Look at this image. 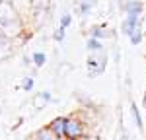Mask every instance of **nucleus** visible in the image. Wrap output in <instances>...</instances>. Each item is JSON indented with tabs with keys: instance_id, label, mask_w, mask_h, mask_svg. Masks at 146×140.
Wrapping results in <instances>:
<instances>
[{
	"instance_id": "nucleus-4",
	"label": "nucleus",
	"mask_w": 146,
	"mask_h": 140,
	"mask_svg": "<svg viewBox=\"0 0 146 140\" xmlns=\"http://www.w3.org/2000/svg\"><path fill=\"white\" fill-rule=\"evenodd\" d=\"M12 4H14V8H16V12L20 14V18H22L23 22L27 23V16H29V18L33 16V8H31V0H12Z\"/></svg>"
},
{
	"instance_id": "nucleus-12",
	"label": "nucleus",
	"mask_w": 146,
	"mask_h": 140,
	"mask_svg": "<svg viewBox=\"0 0 146 140\" xmlns=\"http://www.w3.org/2000/svg\"><path fill=\"white\" fill-rule=\"evenodd\" d=\"M31 60H33V64L37 66V68H41L43 64H45V60H47V57L41 53V51H37V53H33L31 55Z\"/></svg>"
},
{
	"instance_id": "nucleus-16",
	"label": "nucleus",
	"mask_w": 146,
	"mask_h": 140,
	"mask_svg": "<svg viewBox=\"0 0 146 140\" xmlns=\"http://www.w3.org/2000/svg\"><path fill=\"white\" fill-rule=\"evenodd\" d=\"M10 41H12V39H8L6 35H0V55L8 51V47H10Z\"/></svg>"
},
{
	"instance_id": "nucleus-6",
	"label": "nucleus",
	"mask_w": 146,
	"mask_h": 140,
	"mask_svg": "<svg viewBox=\"0 0 146 140\" xmlns=\"http://www.w3.org/2000/svg\"><path fill=\"white\" fill-rule=\"evenodd\" d=\"M64 125H66V117H55L47 127L51 128L58 138H64Z\"/></svg>"
},
{
	"instance_id": "nucleus-18",
	"label": "nucleus",
	"mask_w": 146,
	"mask_h": 140,
	"mask_svg": "<svg viewBox=\"0 0 146 140\" xmlns=\"http://www.w3.org/2000/svg\"><path fill=\"white\" fill-rule=\"evenodd\" d=\"M70 23H72V16H70L68 12H66V14H62V18H60V27H62V29H66Z\"/></svg>"
},
{
	"instance_id": "nucleus-9",
	"label": "nucleus",
	"mask_w": 146,
	"mask_h": 140,
	"mask_svg": "<svg viewBox=\"0 0 146 140\" xmlns=\"http://www.w3.org/2000/svg\"><path fill=\"white\" fill-rule=\"evenodd\" d=\"M138 25H140V20H135V18H127V20L123 22V27H121V29H123V33H125V35H131V33H133V31L136 29V27H138Z\"/></svg>"
},
{
	"instance_id": "nucleus-22",
	"label": "nucleus",
	"mask_w": 146,
	"mask_h": 140,
	"mask_svg": "<svg viewBox=\"0 0 146 140\" xmlns=\"http://www.w3.org/2000/svg\"><path fill=\"white\" fill-rule=\"evenodd\" d=\"M142 101H144V107H146V93H144V99H142Z\"/></svg>"
},
{
	"instance_id": "nucleus-21",
	"label": "nucleus",
	"mask_w": 146,
	"mask_h": 140,
	"mask_svg": "<svg viewBox=\"0 0 146 140\" xmlns=\"http://www.w3.org/2000/svg\"><path fill=\"white\" fill-rule=\"evenodd\" d=\"M27 140H37V138H35V136H33V134H31V136H29V138H27Z\"/></svg>"
},
{
	"instance_id": "nucleus-7",
	"label": "nucleus",
	"mask_w": 146,
	"mask_h": 140,
	"mask_svg": "<svg viewBox=\"0 0 146 140\" xmlns=\"http://www.w3.org/2000/svg\"><path fill=\"white\" fill-rule=\"evenodd\" d=\"M33 136L37 140H58V136H56L47 125H45V127H41V128H37V130L33 132Z\"/></svg>"
},
{
	"instance_id": "nucleus-15",
	"label": "nucleus",
	"mask_w": 146,
	"mask_h": 140,
	"mask_svg": "<svg viewBox=\"0 0 146 140\" xmlns=\"http://www.w3.org/2000/svg\"><path fill=\"white\" fill-rule=\"evenodd\" d=\"M92 8H94V2H92V0H86V2H82V4H80V14H82V16H86V14H90Z\"/></svg>"
},
{
	"instance_id": "nucleus-17",
	"label": "nucleus",
	"mask_w": 146,
	"mask_h": 140,
	"mask_svg": "<svg viewBox=\"0 0 146 140\" xmlns=\"http://www.w3.org/2000/svg\"><path fill=\"white\" fill-rule=\"evenodd\" d=\"M22 90H25V92H31V90H33V78H31V76L23 78V82H22Z\"/></svg>"
},
{
	"instance_id": "nucleus-1",
	"label": "nucleus",
	"mask_w": 146,
	"mask_h": 140,
	"mask_svg": "<svg viewBox=\"0 0 146 140\" xmlns=\"http://www.w3.org/2000/svg\"><path fill=\"white\" fill-rule=\"evenodd\" d=\"M64 138L66 140H86L88 130H86V121L80 117V113H72L66 117L64 125Z\"/></svg>"
},
{
	"instance_id": "nucleus-2",
	"label": "nucleus",
	"mask_w": 146,
	"mask_h": 140,
	"mask_svg": "<svg viewBox=\"0 0 146 140\" xmlns=\"http://www.w3.org/2000/svg\"><path fill=\"white\" fill-rule=\"evenodd\" d=\"M20 20H22V18H20V14L16 12L12 0H0V29L6 27V25H10V23L20 22Z\"/></svg>"
},
{
	"instance_id": "nucleus-20",
	"label": "nucleus",
	"mask_w": 146,
	"mask_h": 140,
	"mask_svg": "<svg viewBox=\"0 0 146 140\" xmlns=\"http://www.w3.org/2000/svg\"><path fill=\"white\" fill-rule=\"evenodd\" d=\"M39 97H41L43 101H51V93H49V92H41V93H39Z\"/></svg>"
},
{
	"instance_id": "nucleus-14",
	"label": "nucleus",
	"mask_w": 146,
	"mask_h": 140,
	"mask_svg": "<svg viewBox=\"0 0 146 140\" xmlns=\"http://www.w3.org/2000/svg\"><path fill=\"white\" fill-rule=\"evenodd\" d=\"M131 111H133V121H135V125L138 128H142V119H140V113H138V109H136V103H135V101L131 103Z\"/></svg>"
},
{
	"instance_id": "nucleus-11",
	"label": "nucleus",
	"mask_w": 146,
	"mask_h": 140,
	"mask_svg": "<svg viewBox=\"0 0 146 140\" xmlns=\"http://www.w3.org/2000/svg\"><path fill=\"white\" fill-rule=\"evenodd\" d=\"M86 45H88V49H90V51H94V53H98V51H103V45H101V41H100V39H96V37H90Z\"/></svg>"
},
{
	"instance_id": "nucleus-13",
	"label": "nucleus",
	"mask_w": 146,
	"mask_h": 140,
	"mask_svg": "<svg viewBox=\"0 0 146 140\" xmlns=\"http://www.w3.org/2000/svg\"><path fill=\"white\" fill-rule=\"evenodd\" d=\"M129 37H131V43H133V45H138V43L142 41V25H138Z\"/></svg>"
},
{
	"instance_id": "nucleus-10",
	"label": "nucleus",
	"mask_w": 146,
	"mask_h": 140,
	"mask_svg": "<svg viewBox=\"0 0 146 140\" xmlns=\"http://www.w3.org/2000/svg\"><path fill=\"white\" fill-rule=\"evenodd\" d=\"M49 6H51V0H31V8H33V12L49 10Z\"/></svg>"
},
{
	"instance_id": "nucleus-19",
	"label": "nucleus",
	"mask_w": 146,
	"mask_h": 140,
	"mask_svg": "<svg viewBox=\"0 0 146 140\" xmlns=\"http://www.w3.org/2000/svg\"><path fill=\"white\" fill-rule=\"evenodd\" d=\"M53 37H55V41H58V43H60V41H64V29L58 25V29L55 31V35H53Z\"/></svg>"
},
{
	"instance_id": "nucleus-24",
	"label": "nucleus",
	"mask_w": 146,
	"mask_h": 140,
	"mask_svg": "<svg viewBox=\"0 0 146 140\" xmlns=\"http://www.w3.org/2000/svg\"><path fill=\"white\" fill-rule=\"evenodd\" d=\"M0 35H4V33H2V31H0Z\"/></svg>"
},
{
	"instance_id": "nucleus-5",
	"label": "nucleus",
	"mask_w": 146,
	"mask_h": 140,
	"mask_svg": "<svg viewBox=\"0 0 146 140\" xmlns=\"http://www.w3.org/2000/svg\"><path fill=\"white\" fill-rule=\"evenodd\" d=\"M125 14H127V18L140 20V14H142V0H129L127 6H125Z\"/></svg>"
},
{
	"instance_id": "nucleus-3",
	"label": "nucleus",
	"mask_w": 146,
	"mask_h": 140,
	"mask_svg": "<svg viewBox=\"0 0 146 140\" xmlns=\"http://www.w3.org/2000/svg\"><path fill=\"white\" fill-rule=\"evenodd\" d=\"M107 66V57L103 55V51H98L96 55H92L88 58V70H90V76H100L101 72Z\"/></svg>"
},
{
	"instance_id": "nucleus-23",
	"label": "nucleus",
	"mask_w": 146,
	"mask_h": 140,
	"mask_svg": "<svg viewBox=\"0 0 146 140\" xmlns=\"http://www.w3.org/2000/svg\"><path fill=\"white\" fill-rule=\"evenodd\" d=\"M58 140H66V138H58Z\"/></svg>"
},
{
	"instance_id": "nucleus-8",
	"label": "nucleus",
	"mask_w": 146,
	"mask_h": 140,
	"mask_svg": "<svg viewBox=\"0 0 146 140\" xmlns=\"http://www.w3.org/2000/svg\"><path fill=\"white\" fill-rule=\"evenodd\" d=\"M90 37H96V39H107L111 37V31L105 27V25H96L90 29Z\"/></svg>"
}]
</instances>
